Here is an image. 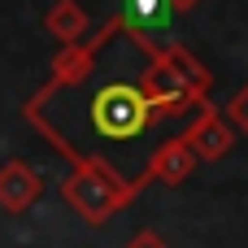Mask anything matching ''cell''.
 <instances>
[{
  "instance_id": "6da1fadb",
  "label": "cell",
  "mask_w": 248,
  "mask_h": 248,
  "mask_svg": "<svg viewBox=\"0 0 248 248\" xmlns=\"http://www.w3.org/2000/svg\"><path fill=\"white\" fill-rule=\"evenodd\" d=\"M109 35L113 17L87 39L61 44L52 61V83L26 105V118L70 161L113 166L109 148H135L161 122V109L144 92V70L126 74L118 65H105Z\"/></svg>"
},
{
  "instance_id": "7a4b0ae2",
  "label": "cell",
  "mask_w": 248,
  "mask_h": 248,
  "mask_svg": "<svg viewBox=\"0 0 248 248\" xmlns=\"http://www.w3.org/2000/svg\"><path fill=\"white\" fill-rule=\"evenodd\" d=\"M209 70L183 48V44H161L153 48L148 65H144V92L153 96V105L161 109V118H183V113H201L209 100Z\"/></svg>"
},
{
  "instance_id": "3957f363",
  "label": "cell",
  "mask_w": 248,
  "mask_h": 248,
  "mask_svg": "<svg viewBox=\"0 0 248 248\" xmlns=\"http://www.w3.org/2000/svg\"><path fill=\"white\" fill-rule=\"evenodd\" d=\"M140 192H144L140 183L122 179V174H118L113 166H105V161H74V170L61 179V201H65L83 222H92V227H100V222H109L113 214H122Z\"/></svg>"
},
{
  "instance_id": "277c9868",
  "label": "cell",
  "mask_w": 248,
  "mask_h": 248,
  "mask_svg": "<svg viewBox=\"0 0 248 248\" xmlns=\"http://www.w3.org/2000/svg\"><path fill=\"white\" fill-rule=\"evenodd\" d=\"M183 140L192 144V153H196L201 161H218V157H227V153L235 148V126H231L227 113H218L214 105H205V109L183 126Z\"/></svg>"
},
{
  "instance_id": "5b68a950",
  "label": "cell",
  "mask_w": 248,
  "mask_h": 248,
  "mask_svg": "<svg viewBox=\"0 0 248 248\" xmlns=\"http://www.w3.org/2000/svg\"><path fill=\"white\" fill-rule=\"evenodd\" d=\"M174 0H126L122 4V22H126V31L140 39V44H148V48H161V44H174L170 39V22H174Z\"/></svg>"
},
{
  "instance_id": "8992f818",
  "label": "cell",
  "mask_w": 248,
  "mask_h": 248,
  "mask_svg": "<svg viewBox=\"0 0 248 248\" xmlns=\"http://www.w3.org/2000/svg\"><path fill=\"white\" fill-rule=\"evenodd\" d=\"M196 166H201V157L192 153V144H187L183 135H170V140H161V144L153 148V157H148V183L157 179V183H166V187H183V183L196 174Z\"/></svg>"
},
{
  "instance_id": "52a82bcc",
  "label": "cell",
  "mask_w": 248,
  "mask_h": 248,
  "mask_svg": "<svg viewBox=\"0 0 248 248\" xmlns=\"http://www.w3.org/2000/svg\"><path fill=\"white\" fill-rule=\"evenodd\" d=\"M39 196H44V179L31 161L13 157L0 166V209L4 214H26Z\"/></svg>"
},
{
  "instance_id": "ba28073f",
  "label": "cell",
  "mask_w": 248,
  "mask_h": 248,
  "mask_svg": "<svg viewBox=\"0 0 248 248\" xmlns=\"http://www.w3.org/2000/svg\"><path fill=\"white\" fill-rule=\"evenodd\" d=\"M44 31L61 44H78V39H87V9L78 0H57L44 13Z\"/></svg>"
},
{
  "instance_id": "9c48e42d",
  "label": "cell",
  "mask_w": 248,
  "mask_h": 248,
  "mask_svg": "<svg viewBox=\"0 0 248 248\" xmlns=\"http://www.w3.org/2000/svg\"><path fill=\"white\" fill-rule=\"evenodd\" d=\"M227 118H231V126H235V131H244V135H248V83L235 92V96H231V105H227Z\"/></svg>"
},
{
  "instance_id": "30bf717a",
  "label": "cell",
  "mask_w": 248,
  "mask_h": 248,
  "mask_svg": "<svg viewBox=\"0 0 248 248\" xmlns=\"http://www.w3.org/2000/svg\"><path fill=\"white\" fill-rule=\"evenodd\" d=\"M126 248H170V244H166L161 231H135V235L126 240Z\"/></svg>"
},
{
  "instance_id": "8fae6325",
  "label": "cell",
  "mask_w": 248,
  "mask_h": 248,
  "mask_svg": "<svg viewBox=\"0 0 248 248\" xmlns=\"http://www.w3.org/2000/svg\"><path fill=\"white\" fill-rule=\"evenodd\" d=\"M174 4H179V9H187V4H196V0H174Z\"/></svg>"
}]
</instances>
